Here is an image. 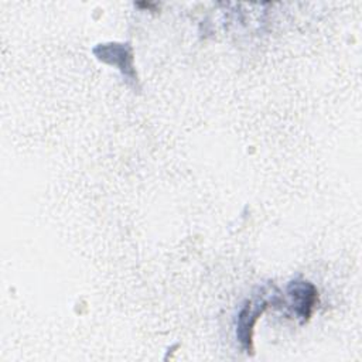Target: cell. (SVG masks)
<instances>
[{
	"instance_id": "6da1fadb",
	"label": "cell",
	"mask_w": 362,
	"mask_h": 362,
	"mask_svg": "<svg viewBox=\"0 0 362 362\" xmlns=\"http://www.w3.org/2000/svg\"><path fill=\"white\" fill-rule=\"evenodd\" d=\"M288 296L291 297L293 307L298 318L303 321L308 320L317 300L315 288L307 281H293L288 286Z\"/></svg>"
}]
</instances>
